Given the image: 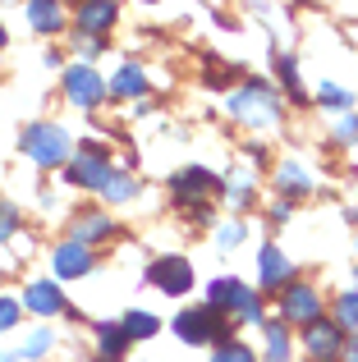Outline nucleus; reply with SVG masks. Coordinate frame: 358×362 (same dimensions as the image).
<instances>
[{
	"label": "nucleus",
	"mask_w": 358,
	"mask_h": 362,
	"mask_svg": "<svg viewBox=\"0 0 358 362\" xmlns=\"http://www.w3.org/2000/svg\"><path fill=\"white\" fill-rule=\"evenodd\" d=\"M280 106H285L280 92L271 88V83H258V78L239 83V88L230 92V101H225V110H230L243 129H271V124L280 119Z\"/></svg>",
	"instance_id": "obj_1"
},
{
	"label": "nucleus",
	"mask_w": 358,
	"mask_h": 362,
	"mask_svg": "<svg viewBox=\"0 0 358 362\" xmlns=\"http://www.w3.org/2000/svg\"><path fill=\"white\" fill-rule=\"evenodd\" d=\"M207 308L234 317V326H262V321H267L262 298L253 293V284L234 280V275H216V280L207 284Z\"/></svg>",
	"instance_id": "obj_2"
},
{
	"label": "nucleus",
	"mask_w": 358,
	"mask_h": 362,
	"mask_svg": "<svg viewBox=\"0 0 358 362\" xmlns=\"http://www.w3.org/2000/svg\"><path fill=\"white\" fill-rule=\"evenodd\" d=\"M171 330H175V339L179 344H193V349H212V344H221V339H234V317H225V312H216V308H184L179 317L171 321Z\"/></svg>",
	"instance_id": "obj_3"
},
{
	"label": "nucleus",
	"mask_w": 358,
	"mask_h": 362,
	"mask_svg": "<svg viewBox=\"0 0 358 362\" xmlns=\"http://www.w3.org/2000/svg\"><path fill=\"white\" fill-rule=\"evenodd\" d=\"M18 151H23L33 165H64V160L74 156V138L60 129V124H28L23 129V138H18Z\"/></svg>",
	"instance_id": "obj_4"
},
{
	"label": "nucleus",
	"mask_w": 358,
	"mask_h": 362,
	"mask_svg": "<svg viewBox=\"0 0 358 362\" xmlns=\"http://www.w3.org/2000/svg\"><path fill=\"white\" fill-rule=\"evenodd\" d=\"M322 317H326V298H322L317 284L289 280L285 289H280V321H285L289 330H304V326H313V321H322Z\"/></svg>",
	"instance_id": "obj_5"
},
{
	"label": "nucleus",
	"mask_w": 358,
	"mask_h": 362,
	"mask_svg": "<svg viewBox=\"0 0 358 362\" xmlns=\"http://www.w3.org/2000/svg\"><path fill=\"white\" fill-rule=\"evenodd\" d=\"M110 156H106V147L101 142H83V151H74L69 160H64V184H74V188H88V193H101L106 188V179H110Z\"/></svg>",
	"instance_id": "obj_6"
},
{
	"label": "nucleus",
	"mask_w": 358,
	"mask_h": 362,
	"mask_svg": "<svg viewBox=\"0 0 358 362\" xmlns=\"http://www.w3.org/2000/svg\"><path fill=\"white\" fill-rule=\"evenodd\" d=\"M299 344H304L308 362H345V349H350V330H340L331 317L313 321V326L299 330Z\"/></svg>",
	"instance_id": "obj_7"
},
{
	"label": "nucleus",
	"mask_w": 358,
	"mask_h": 362,
	"mask_svg": "<svg viewBox=\"0 0 358 362\" xmlns=\"http://www.w3.org/2000/svg\"><path fill=\"white\" fill-rule=\"evenodd\" d=\"M147 284H152V289H161L166 298H184L188 289H193V262H188V257H179V252H166V257H156L152 266H147Z\"/></svg>",
	"instance_id": "obj_8"
},
{
	"label": "nucleus",
	"mask_w": 358,
	"mask_h": 362,
	"mask_svg": "<svg viewBox=\"0 0 358 362\" xmlns=\"http://www.w3.org/2000/svg\"><path fill=\"white\" fill-rule=\"evenodd\" d=\"M106 97H110V92H106V78H101L92 64H69V69H64V101H69V106L97 110Z\"/></svg>",
	"instance_id": "obj_9"
},
{
	"label": "nucleus",
	"mask_w": 358,
	"mask_h": 362,
	"mask_svg": "<svg viewBox=\"0 0 358 362\" xmlns=\"http://www.w3.org/2000/svg\"><path fill=\"white\" fill-rule=\"evenodd\" d=\"M171 193H175L179 206H202L212 193H225V179L212 175L207 165H188V170H179L171 179Z\"/></svg>",
	"instance_id": "obj_10"
},
{
	"label": "nucleus",
	"mask_w": 358,
	"mask_h": 362,
	"mask_svg": "<svg viewBox=\"0 0 358 362\" xmlns=\"http://www.w3.org/2000/svg\"><path fill=\"white\" fill-rule=\"evenodd\" d=\"M289 280H299L289 252H285V247H276V243H262L258 247V289L262 293H280Z\"/></svg>",
	"instance_id": "obj_11"
},
{
	"label": "nucleus",
	"mask_w": 358,
	"mask_h": 362,
	"mask_svg": "<svg viewBox=\"0 0 358 362\" xmlns=\"http://www.w3.org/2000/svg\"><path fill=\"white\" fill-rule=\"evenodd\" d=\"M92 266H97V257H92L88 243H79V239L55 243V252H51L55 280H83V275H92Z\"/></svg>",
	"instance_id": "obj_12"
},
{
	"label": "nucleus",
	"mask_w": 358,
	"mask_h": 362,
	"mask_svg": "<svg viewBox=\"0 0 358 362\" xmlns=\"http://www.w3.org/2000/svg\"><path fill=\"white\" fill-rule=\"evenodd\" d=\"M110 28H115V0H79V9H74V33L106 42Z\"/></svg>",
	"instance_id": "obj_13"
},
{
	"label": "nucleus",
	"mask_w": 358,
	"mask_h": 362,
	"mask_svg": "<svg viewBox=\"0 0 358 362\" xmlns=\"http://www.w3.org/2000/svg\"><path fill=\"white\" fill-rule=\"evenodd\" d=\"M23 308L33 312V317H60V312H69V298H64L60 280H33L23 289Z\"/></svg>",
	"instance_id": "obj_14"
},
{
	"label": "nucleus",
	"mask_w": 358,
	"mask_h": 362,
	"mask_svg": "<svg viewBox=\"0 0 358 362\" xmlns=\"http://www.w3.org/2000/svg\"><path fill=\"white\" fill-rule=\"evenodd\" d=\"M262 354H258V362H294V335H289V326L285 321H262Z\"/></svg>",
	"instance_id": "obj_15"
},
{
	"label": "nucleus",
	"mask_w": 358,
	"mask_h": 362,
	"mask_svg": "<svg viewBox=\"0 0 358 362\" xmlns=\"http://www.w3.org/2000/svg\"><path fill=\"white\" fill-rule=\"evenodd\" d=\"M23 18H28V28H33V33H42V37L64 33V9H60V0H28V5H23Z\"/></svg>",
	"instance_id": "obj_16"
},
{
	"label": "nucleus",
	"mask_w": 358,
	"mask_h": 362,
	"mask_svg": "<svg viewBox=\"0 0 358 362\" xmlns=\"http://www.w3.org/2000/svg\"><path fill=\"white\" fill-rule=\"evenodd\" d=\"M115 234V221H110L106 211H79L69 221V239H79V243H101V239H110Z\"/></svg>",
	"instance_id": "obj_17"
},
{
	"label": "nucleus",
	"mask_w": 358,
	"mask_h": 362,
	"mask_svg": "<svg viewBox=\"0 0 358 362\" xmlns=\"http://www.w3.org/2000/svg\"><path fill=\"white\" fill-rule=\"evenodd\" d=\"M106 92L115 101H143L147 97V74H143V64H120L115 78L106 83Z\"/></svg>",
	"instance_id": "obj_18"
},
{
	"label": "nucleus",
	"mask_w": 358,
	"mask_h": 362,
	"mask_svg": "<svg viewBox=\"0 0 358 362\" xmlns=\"http://www.w3.org/2000/svg\"><path fill=\"white\" fill-rule=\"evenodd\" d=\"M97 362H125L129 354V335H125V326L120 321H97Z\"/></svg>",
	"instance_id": "obj_19"
},
{
	"label": "nucleus",
	"mask_w": 358,
	"mask_h": 362,
	"mask_svg": "<svg viewBox=\"0 0 358 362\" xmlns=\"http://www.w3.org/2000/svg\"><path fill=\"white\" fill-rule=\"evenodd\" d=\"M276 188L289 197V202H294V197H308V193H313L317 179L308 175V170L299 165V160H280V165H276Z\"/></svg>",
	"instance_id": "obj_20"
},
{
	"label": "nucleus",
	"mask_w": 358,
	"mask_h": 362,
	"mask_svg": "<svg viewBox=\"0 0 358 362\" xmlns=\"http://www.w3.org/2000/svg\"><path fill=\"white\" fill-rule=\"evenodd\" d=\"M120 326H125L129 344H138V339H152V335H161V317H156V312H147V308H134V312H125V317H120Z\"/></svg>",
	"instance_id": "obj_21"
},
{
	"label": "nucleus",
	"mask_w": 358,
	"mask_h": 362,
	"mask_svg": "<svg viewBox=\"0 0 358 362\" xmlns=\"http://www.w3.org/2000/svg\"><path fill=\"white\" fill-rule=\"evenodd\" d=\"M276 78H280V88L289 92L294 106H304V101H308L304 83H299V60H294V55H276Z\"/></svg>",
	"instance_id": "obj_22"
},
{
	"label": "nucleus",
	"mask_w": 358,
	"mask_h": 362,
	"mask_svg": "<svg viewBox=\"0 0 358 362\" xmlns=\"http://www.w3.org/2000/svg\"><path fill=\"white\" fill-rule=\"evenodd\" d=\"M101 197H106L110 206L129 202V197H138V179L129 175V170H110V179H106V188H101Z\"/></svg>",
	"instance_id": "obj_23"
},
{
	"label": "nucleus",
	"mask_w": 358,
	"mask_h": 362,
	"mask_svg": "<svg viewBox=\"0 0 358 362\" xmlns=\"http://www.w3.org/2000/svg\"><path fill=\"white\" fill-rule=\"evenodd\" d=\"M331 321L340 330H350V335H358V289H345L340 298L331 303Z\"/></svg>",
	"instance_id": "obj_24"
},
{
	"label": "nucleus",
	"mask_w": 358,
	"mask_h": 362,
	"mask_svg": "<svg viewBox=\"0 0 358 362\" xmlns=\"http://www.w3.org/2000/svg\"><path fill=\"white\" fill-rule=\"evenodd\" d=\"M212 362H258V354L243 339H221V344H212Z\"/></svg>",
	"instance_id": "obj_25"
},
{
	"label": "nucleus",
	"mask_w": 358,
	"mask_h": 362,
	"mask_svg": "<svg viewBox=\"0 0 358 362\" xmlns=\"http://www.w3.org/2000/svg\"><path fill=\"white\" fill-rule=\"evenodd\" d=\"M51 344H55V335H51V330H33V335L23 339V349H18V362H23V358L42 362L46 354H51Z\"/></svg>",
	"instance_id": "obj_26"
},
{
	"label": "nucleus",
	"mask_w": 358,
	"mask_h": 362,
	"mask_svg": "<svg viewBox=\"0 0 358 362\" xmlns=\"http://www.w3.org/2000/svg\"><path fill=\"white\" fill-rule=\"evenodd\" d=\"M225 193H230V202H234V206H248V202H253V193H258V184H253V175L234 170V179L225 184Z\"/></svg>",
	"instance_id": "obj_27"
},
{
	"label": "nucleus",
	"mask_w": 358,
	"mask_h": 362,
	"mask_svg": "<svg viewBox=\"0 0 358 362\" xmlns=\"http://www.w3.org/2000/svg\"><path fill=\"white\" fill-rule=\"evenodd\" d=\"M317 101H322L326 110H350L354 106V97L345 88H335V83H322V88H317Z\"/></svg>",
	"instance_id": "obj_28"
},
{
	"label": "nucleus",
	"mask_w": 358,
	"mask_h": 362,
	"mask_svg": "<svg viewBox=\"0 0 358 362\" xmlns=\"http://www.w3.org/2000/svg\"><path fill=\"white\" fill-rule=\"evenodd\" d=\"M243 221H225V225H216V247H221V252H230V247H239L243 243Z\"/></svg>",
	"instance_id": "obj_29"
},
{
	"label": "nucleus",
	"mask_w": 358,
	"mask_h": 362,
	"mask_svg": "<svg viewBox=\"0 0 358 362\" xmlns=\"http://www.w3.org/2000/svg\"><path fill=\"white\" fill-rule=\"evenodd\" d=\"M18 317H23V303H14V298H5V293H0V335L18 326Z\"/></svg>",
	"instance_id": "obj_30"
},
{
	"label": "nucleus",
	"mask_w": 358,
	"mask_h": 362,
	"mask_svg": "<svg viewBox=\"0 0 358 362\" xmlns=\"http://www.w3.org/2000/svg\"><path fill=\"white\" fill-rule=\"evenodd\" d=\"M202 78L212 83V88H225V83L234 78V69H230L225 60H207V74H202Z\"/></svg>",
	"instance_id": "obj_31"
},
{
	"label": "nucleus",
	"mask_w": 358,
	"mask_h": 362,
	"mask_svg": "<svg viewBox=\"0 0 358 362\" xmlns=\"http://www.w3.org/2000/svg\"><path fill=\"white\" fill-rule=\"evenodd\" d=\"M289 216H294V202H289V197H280V202L267 206V221L276 225V230H280V225H289Z\"/></svg>",
	"instance_id": "obj_32"
},
{
	"label": "nucleus",
	"mask_w": 358,
	"mask_h": 362,
	"mask_svg": "<svg viewBox=\"0 0 358 362\" xmlns=\"http://www.w3.org/2000/svg\"><path fill=\"white\" fill-rule=\"evenodd\" d=\"M14 230H18V211L0 202V243H9V239H14Z\"/></svg>",
	"instance_id": "obj_33"
},
{
	"label": "nucleus",
	"mask_w": 358,
	"mask_h": 362,
	"mask_svg": "<svg viewBox=\"0 0 358 362\" xmlns=\"http://www.w3.org/2000/svg\"><path fill=\"white\" fill-rule=\"evenodd\" d=\"M335 142H358V115H345L335 124Z\"/></svg>",
	"instance_id": "obj_34"
},
{
	"label": "nucleus",
	"mask_w": 358,
	"mask_h": 362,
	"mask_svg": "<svg viewBox=\"0 0 358 362\" xmlns=\"http://www.w3.org/2000/svg\"><path fill=\"white\" fill-rule=\"evenodd\" d=\"M345 362H358V335H350V349H345Z\"/></svg>",
	"instance_id": "obj_35"
},
{
	"label": "nucleus",
	"mask_w": 358,
	"mask_h": 362,
	"mask_svg": "<svg viewBox=\"0 0 358 362\" xmlns=\"http://www.w3.org/2000/svg\"><path fill=\"white\" fill-rule=\"evenodd\" d=\"M5 46H9V33H5V23H0V51H5Z\"/></svg>",
	"instance_id": "obj_36"
},
{
	"label": "nucleus",
	"mask_w": 358,
	"mask_h": 362,
	"mask_svg": "<svg viewBox=\"0 0 358 362\" xmlns=\"http://www.w3.org/2000/svg\"><path fill=\"white\" fill-rule=\"evenodd\" d=\"M354 262H358V239H354Z\"/></svg>",
	"instance_id": "obj_37"
},
{
	"label": "nucleus",
	"mask_w": 358,
	"mask_h": 362,
	"mask_svg": "<svg viewBox=\"0 0 358 362\" xmlns=\"http://www.w3.org/2000/svg\"><path fill=\"white\" fill-rule=\"evenodd\" d=\"M143 5H156V0H143Z\"/></svg>",
	"instance_id": "obj_38"
},
{
	"label": "nucleus",
	"mask_w": 358,
	"mask_h": 362,
	"mask_svg": "<svg viewBox=\"0 0 358 362\" xmlns=\"http://www.w3.org/2000/svg\"><path fill=\"white\" fill-rule=\"evenodd\" d=\"M294 362H308V358H294Z\"/></svg>",
	"instance_id": "obj_39"
}]
</instances>
